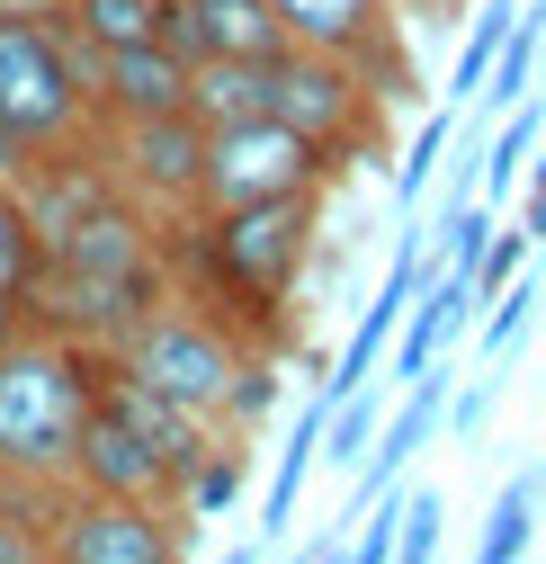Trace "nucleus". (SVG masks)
<instances>
[{"instance_id": "obj_32", "label": "nucleus", "mask_w": 546, "mask_h": 564, "mask_svg": "<svg viewBox=\"0 0 546 564\" xmlns=\"http://www.w3.org/2000/svg\"><path fill=\"white\" fill-rule=\"evenodd\" d=\"M537 99H546V90H537Z\"/></svg>"}, {"instance_id": "obj_9", "label": "nucleus", "mask_w": 546, "mask_h": 564, "mask_svg": "<svg viewBox=\"0 0 546 564\" xmlns=\"http://www.w3.org/2000/svg\"><path fill=\"white\" fill-rule=\"evenodd\" d=\"M287 28V45H314V54H340L394 99V108H422L430 90L413 82V54H403V10L394 0H269Z\"/></svg>"}, {"instance_id": "obj_7", "label": "nucleus", "mask_w": 546, "mask_h": 564, "mask_svg": "<svg viewBox=\"0 0 546 564\" xmlns=\"http://www.w3.org/2000/svg\"><path fill=\"white\" fill-rule=\"evenodd\" d=\"M340 162L323 144H305L279 117H225L207 126V153H197V206H251V197H296V188H331Z\"/></svg>"}, {"instance_id": "obj_24", "label": "nucleus", "mask_w": 546, "mask_h": 564, "mask_svg": "<svg viewBox=\"0 0 546 564\" xmlns=\"http://www.w3.org/2000/svg\"><path fill=\"white\" fill-rule=\"evenodd\" d=\"M537 305H546V278H511V288L484 305V368H502V359H520V340H528V323H537Z\"/></svg>"}, {"instance_id": "obj_26", "label": "nucleus", "mask_w": 546, "mask_h": 564, "mask_svg": "<svg viewBox=\"0 0 546 564\" xmlns=\"http://www.w3.org/2000/svg\"><path fill=\"white\" fill-rule=\"evenodd\" d=\"M394 492H403L394 564H430V555H439V520H448V492H439V484H394Z\"/></svg>"}, {"instance_id": "obj_6", "label": "nucleus", "mask_w": 546, "mask_h": 564, "mask_svg": "<svg viewBox=\"0 0 546 564\" xmlns=\"http://www.w3.org/2000/svg\"><path fill=\"white\" fill-rule=\"evenodd\" d=\"M269 117L296 126L305 144H323L340 171L350 162H385V134H394V99L340 54H314V45H287L269 54Z\"/></svg>"}, {"instance_id": "obj_3", "label": "nucleus", "mask_w": 546, "mask_h": 564, "mask_svg": "<svg viewBox=\"0 0 546 564\" xmlns=\"http://www.w3.org/2000/svg\"><path fill=\"white\" fill-rule=\"evenodd\" d=\"M99 386H108V349L54 323L0 340V484H73V448Z\"/></svg>"}, {"instance_id": "obj_14", "label": "nucleus", "mask_w": 546, "mask_h": 564, "mask_svg": "<svg viewBox=\"0 0 546 564\" xmlns=\"http://www.w3.org/2000/svg\"><path fill=\"white\" fill-rule=\"evenodd\" d=\"M323 421H331V394L314 386L305 403H296V421H287V440H279V466H269V502H260V538H251V555H269L287 538V520H296V502H305V484H314V466H323Z\"/></svg>"}, {"instance_id": "obj_10", "label": "nucleus", "mask_w": 546, "mask_h": 564, "mask_svg": "<svg viewBox=\"0 0 546 564\" xmlns=\"http://www.w3.org/2000/svg\"><path fill=\"white\" fill-rule=\"evenodd\" d=\"M197 153H207V126H197V108L99 126V162H108V180H117L134 206H153L162 225L197 206Z\"/></svg>"}, {"instance_id": "obj_5", "label": "nucleus", "mask_w": 546, "mask_h": 564, "mask_svg": "<svg viewBox=\"0 0 546 564\" xmlns=\"http://www.w3.org/2000/svg\"><path fill=\"white\" fill-rule=\"evenodd\" d=\"M242 359H251V340H242L216 305H197L188 288H171L144 323L117 340V368H125V377H144L153 394L188 403L197 421H216V431H225V403H233Z\"/></svg>"}, {"instance_id": "obj_19", "label": "nucleus", "mask_w": 546, "mask_h": 564, "mask_svg": "<svg viewBox=\"0 0 546 564\" xmlns=\"http://www.w3.org/2000/svg\"><path fill=\"white\" fill-rule=\"evenodd\" d=\"M197 126H225V117H260L269 108V63H197L188 82Z\"/></svg>"}, {"instance_id": "obj_17", "label": "nucleus", "mask_w": 546, "mask_h": 564, "mask_svg": "<svg viewBox=\"0 0 546 564\" xmlns=\"http://www.w3.org/2000/svg\"><path fill=\"white\" fill-rule=\"evenodd\" d=\"M537 502H546V457L520 466L502 492H493V511H484V538H474V564H520L537 546Z\"/></svg>"}, {"instance_id": "obj_18", "label": "nucleus", "mask_w": 546, "mask_h": 564, "mask_svg": "<svg viewBox=\"0 0 546 564\" xmlns=\"http://www.w3.org/2000/svg\"><path fill=\"white\" fill-rule=\"evenodd\" d=\"M63 36L81 54H117V45H153L162 36V0H73Z\"/></svg>"}, {"instance_id": "obj_31", "label": "nucleus", "mask_w": 546, "mask_h": 564, "mask_svg": "<svg viewBox=\"0 0 546 564\" xmlns=\"http://www.w3.org/2000/svg\"><path fill=\"white\" fill-rule=\"evenodd\" d=\"M394 10H430V0H394Z\"/></svg>"}, {"instance_id": "obj_8", "label": "nucleus", "mask_w": 546, "mask_h": 564, "mask_svg": "<svg viewBox=\"0 0 546 564\" xmlns=\"http://www.w3.org/2000/svg\"><path fill=\"white\" fill-rule=\"evenodd\" d=\"M197 520L171 502H117V492H63L45 529V564H179Z\"/></svg>"}, {"instance_id": "obj_12", "label": "nucleus", "mask_w": 546, "mask_h": 564, "mask_svg": "<svg viewBox=\"0 0 546 564\" xmlns=\"http://www.w3.org/2000/svg\"><path fill=\"white\" fill-rule=\"evenodd\" d=\"M188 82L197 63L153 36V45H117V54H90V99H99V126H125V117H171L188 108Z\"/></svg>"}, {"instance_id": "obj_20", "label": "nucleus", "mask_w": 546, "mask_h": 564, "mask_svg": "<svg viewBox=\"0 0 546 564\" xmlns=\"http://www.w3.org/2000/svg\"><path fill=\"white\" fill-rule=\"evenodd\" d=\"M242 475H251V440H242V431H216V448L197 457V475H188V492H179V511H188V520H225V511L242 502Z\"/></svg>"}, {"instance_id": "obj_13", "label": "nucleus", "mask_w": 546, "mask_h": 564, "mask_svg": "<svg viewBox=\"0 0 546 564\" xmlns=\"http://www.w3.org/2000/svg\"><path fill=\"white\" fill-rule=\"evenodd\" d=\"M162 36L188 63H269L287 54V28L269 0H162Z\"/></svg>"}, {"instance_id": "obj_2", "label": "nucleus", "mask_w": 546, "mask_h": 564, "mask_svg": "<svg viewBox=\"0 0 546 564\" xmlns=\"http://www.w3.org/2000/svg\"><path fill=\"white\" fill-rule=\"evenodd\" d=\"M171 296V234L153 206H134L108 171L45 225V278H36V323L108 349Z\"/></svg>"}, {"instance_id": "obj_16", "label": "nucleus", "mask_w": 546, "mask_h": 564, "mask_svg": "<svg viewBox=\"0 0 546 564\" xmlns=\"http://www.w3.org/2000/svg\"><path fill=\"white\" fill-rule=\"evenodd\" d=\"M537 63H546V0H520V19H511V36H502V54H493L484 90H474V117L520 108V99L537 90Z\"/></svg>"}, {"instance_id": "obj_11", "label": "nucleus", "mask_w": 546, "mask_h": 564, "mask_svg": "<svg viewBox=\"0 0 546 564\" xmlns=\"http://www.w3.org/2000/svg\"><path fill=\"white\" fill-rule=\"evenodd\" d=\"M73 492H117V502H171V511H179V466L162 457V440H153L108 386H99V403H90V421H81Z\"/></svg>"}, {"instance_id": "obj_25", "label": "nucleus", "mask_w": 546, "mask_h": 564, "mask_svg": "<svg viewBox=\"0 0 546 564\" xmlns=\"http://www.w3.org/2000/svg\"><path fill=\"white\" fill-rule=\"evenodd\" d=\"M528 260H537V242H528V225H493V242H484V251L466 260V288H474V314H484V305H493V296L511 288V278L528 269Z\"/></svg>"}, {"instance_id": "obj_1", "label": "nucleus", "mask_w": 546, "mask_h": 564, "mask_svg": "<svg viewBox=\"0 0 546 564\" xmlns=\"http://www.w3.org/2000/svg\"><path fill=\"white\" fill-rule=\"evenodd\" d=\"M323 206L331 188L251 197V206H188L171 216V288L216 305L251 349H296L305 278L323 260Z\"/></svg>"}, {"instance_id": "obj_30", "label": "nucleus", "mask_w": 546, "mask_h": 564, "mask_svg": "<svg viewBox=\"0 0 546 564\" xmlns=\"http://www.w3.org/2000/svg\"><path fill=\"white\" fill-rule=\"evenodd\" d=\"M73 0H0V19H63Z\"/></svg>"}, {"instance_id": "obj_28", "label": "nucleus", "mask_w": 546, "mask_h": 564, "mask_svg": "<svg viewBox=\"0 0 546 564\" xmlns=\"http://www.w3.org/2000/svg\"><path fill=\"white\" fill-rule=\"evenodd\" d=\"M520 225H528V242L546 251V134H537V153H528V180H520Z\"/></svg>"}, {"instance_id": "obj_22", "label": "nucleus", "mask_w": 546, "mask_h": 564, "mask_svg": "<svg viewBox=\"0 0 546 564\" xmlns=\"http://www.w3.org/2000/svg\"><path fill=\"white\" fill-rule=\"evenodd\" d=\"M376 431H385V386L368 377V386H350V394H331V421H323V457H331V466H368Z\"/></svg>"}, {"instance_id": "obj_27", "label": "nucleus", "mask_w": 546, "mask_h": 564, "mask_svg": "<svg viewBox=\"0 0 546 564\" xmlns=\"http://www.w3.org/2000/svg\"><path fill=\"white\" fill-rule=\"evenodd\" d=\"M484 412H493V377H466V368H457V394H448V440H466Z\"/></svg>"}, {"instance_id": "obj_21", "label": "nucleus", "mask_w": 546, "mask_h": 564, "mask_svg": "<svg viewBox=\"0 0 546 564\" xmlns=\"http://www.w3.org/2000/svg\"><path fill=\"white\" fill-rule=\"evenodd\" d=\"M511 19H520V0H484V10L466 19V36H457V73H448V108H474V90H484V73H493V54H502V36H511Z\"/></svg>"}, {"instance_id": "obj_4", "label": "nucleus", "mask_w": 546, "mask_h": 564, "mask_svg": "<svg viewBox=\"0 0 546 564\" xmlns=\"http://www.w3.org/2000/svg\"><path fill=\"white\" fill-rule=\"evenodd\" d=\"M0 117L36 162L99 144L90 54L63 36V19H0Z\"/></svg>"}, {"instance_id": "obj_15", "label": "nucleus", "mask_w": 546, "mask_h": 564, "mask_svg": "<svg viewBox=\"0 0 546 564\" xmlns=\"http://www.w3.org/2000/svg\"><path fill=\"white\" fill-rule=\"evenodd\" d=\"M36 278H45V225L19 180H0V340L36 323Z\"/></svg>"}, {"instance_id": "obj_29", "label": "nucleus", "mask_w": 546, "mask_h": 564, "mask_svg": "<svg viewBox=\"0 0 546 564\" xmlns=\"http://www.w3.org/2000/svg\"><path fill=\"white\" fill-rule=\"evenodd\" d=\"M28 162H36V153L10 134V117H0V180H28Z\"/></svg>"}, {"instance_id": "obj_23", "label": "nucleus", "mask_w": 546, "mask_h": 564, "mask_svg": "<svg viewBox=\"0 0 546 564\" xmlns=\"http://www.w3.org/2000/svg\"><path fill=\"white\" fill-rule=\"evenodd\" d=\"M457 117H466V108L439 99V108L413 126V144H403V162H394V206H403V216L430 197V180H439V162H448V144H457Z\"/></svg>"}]
</instances>
